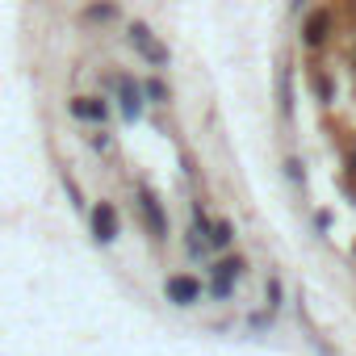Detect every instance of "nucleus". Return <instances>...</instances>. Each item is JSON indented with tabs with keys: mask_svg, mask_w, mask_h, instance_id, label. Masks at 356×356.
Here are the masks:
<instances>
[{
	"mask_svg": "<svg viewBox=\"0 0 356 356\" xmlns=\"http://www.w3.org/2000/svg\"><path fill=\"white\" fill-rule=\"evenodd\" d=\"M126 38H130V47H134V51H138L151 67H163V63H168V47H163V42H159V38H155L143 22H130Z\"/></svg>",
	"mask_w": 356,
	"mask_h": 356,
	"instance_id": "5",
	"label": "nucleus"
},
{
	"mask_svg": "<svg viewBox=\"0 0 356 356\" xmlns=\"http://www.w3.org/2000/svg\"><path fill=\"white\" fill-rule=\"evenodd\" d=\"M202 281L197 277H189V273H172V277H163V298L172 302V306H181V310H189V306H197L202 302Z\"/></svg>",
	"mask_w": 356,
	"mask_h": 356,
	"instance_id": "2",
	"label": "nucleus"
},
{
	"mask_svg": "<svg viewBox=\"0 0 356 356\" xmlns=\"http://www.w3.org/2000/svg\"><path fill=\"white\" fill-rule=\"evenodd\" d=\"M189 256H193V260H206V256H210V239H202V235L189 231Z\"/></svg>",
	"mask_w": 356,
	"mask_h": 356,
	"instance_id": "13",
	"label": "nucleus"
},
{
	"mask_svg": "<svg viewBox=\"0 0 356 356\" xmlns=\"http://www.w3.org/2000/svg\"><path fill=\"white\" fill-rule=\"evenodd\" d=\"M231 243H235V222H227V218L210 222V248H231Z\"/></svg>",
	"mask_w": 356,
	"mask_h": 356,
	"instance_id": "9",
	"label": "nucleus"
},
{
	"mask_svg": "<svg viewBox=\"0 0 356 356\" xmlns=\"http://www.w3.org/2000/svg\"><path fill=\"white\" fill-rule=\"evenodd\" d=\"M264 298H268V310H277V306H281V277H268Z\"/></svg>",
	"mask_w": 356,
	"mask_h": 356,
	"instance_id": "14",
	"label": "nucleus"
},
{
	"mask_svg": "<svg viewBox=\"0 0 356 356\" xmlns=\"http://www.w3.org/2000/svg\"><path fill=\"white\" fill-rule=\"evenodd\" d=\"M118 210H113V202H97L92 206V239L101 243V248H109L113 239H118Z\"/></svg>",
	"mask_w": 356,
	"mask_h": 356,
	"instance_id": "6",
	"label": "nucleus"
},
{
	"mask_svg": "<svg viewBox=\"0 0 356 356\" xmlns=\"http://www.w3.org/2000/svg\"><path fill=\"white\" fill-rule=\"evenodd\" d=\"M72 113H76L80 122H92V126H105V122H109V105H105L101 97H76V101H72Z\"/></svg>",
	"mask_w": 356,
	"mask_h": 356,
	"instance_id": "8",
	"label": "nucleus"
},
{
	"mask_svg": "<svg viewBox=\"0 0 356 356\" xmlns=\"http://www.w3.org/2000/svg\"><path fill=\"white\" fill-rule=\"evenodd\" d=\"M143 97H151L155 105H168V101H172V88H168L163 80H147V84H143Z\"/></svg>",
	"mask_w": 356,
	"mask_h": 356,
	"instance_id": "11",
	"label": "nucleus"
},
{
	"mask_svg": "<svg viewBox=\"0 0 356 356\" xmlns=\"http://www.w3.org/2000/svg\"><path fill=\"white\" fill-rule=\"evenodd\" d=\"M243 268H248V260H243V256H227V260H218V264L210 268V293L227 302V298L235 293V281L243 277Z\"/></svg>",
	"mask_w": 356,
	"mask_h": 356,
	"instance_id": "4",
	"label": "nucleus"
},
{
	"mask_svg": "<svg viewBox=\"0 0 356 356\" xmlns=\"http://www.w3.org/2000/svg\"><path fill=\"white\" fill-rule=\"evenodd\" d=\"M63 189H67V197H72V206H76V210H84V197H80V185L72 181V176H67V172H63Z\"/></svg>",
	"mask_w": 356,
	"mask_h": 356,
	"instance_id": "15",
	"label": "nucleus"
},
{
	"mask_svg": "<svg viewBox=\"0 0 356 356\" xmlns=\"http://www.w3.org/2000/svg\"><path fill=\"white\" fill-rule=\"evenodd\" d=\"M273 314H277V310H260V314H252V327H256V331L273 327Z\"/></svg>",
	"mask_w": 356,
	"mask_h": 356,
	"instance_id": "17",
	"label": "nucleus"
},
{
	"mask_svg": "<svg viewBox=\"0 0 356 356\" xmlns=\"http://www.w3.org/2000/svg\"><path fill=\"white\" fill-rule=\"evenodd\" d=\"M285 168H289V181H302V163H298V159H289Z\"/></svg>",
	"mask_w": 356,
	"mask_h": 356,
	"instance_id": "18",
	"label": "nucleus"
},
{
	"mask_svg": "<svg viewBox=\"0 0 356 356\" xmlns=\"http://www.w3.org/2000/svg\"><path fill=\"white\" fill-rule=\"evenodd\" d=\"M105 88H113V97H118L126 122H138V118H143V84H134L130 76H109Z\"/></svg>",
	"mask_w": 356,
	"mask_h": 356,
	"instance_id": "3",
	"label": "nucleus"
},
{
	"mask_svg": "<svg viewBox=\"0 0 356 356\" xmlns=\"http://www.w3.org/2000/svg\"><path fill=\"white\" fill-rule=\"evenodd\" d=\"M293 9H302V0H293Z\"/></svg>",
	"mask_w": 356,
	"mask_h": 356,
	"instance_id": "19",
	"label": "nucleus"
},
{
	"mask_svg": "<svg viewBox=\"0 0 356 356\" xmlns=\"http://www.w3.org/2000/svg\"><path fill=\"white\" fill-rule=\"evenodd\" d=\"M277 92H281V113L289 118V109H293V92H289V67H281V72H277Z\"/></svg>",
	"mask_w": 356,
	"mask_h": 356,
	"instance_id": "10",
	"label": "nucleus"
},
{
	"mask_svg": "<svg viewBox=\"0 0 356 356\" xmlns=\"http://www.w3.org/2000/svg\"><path fill=\"white\" fill-rule=\"evenodd\" d=\"M327 34H331V9H314L306 17V26H302V42L306 47H323Z\"/></svg>",
	"mask_w": 356,
	"mask_h": 356,
	"instance_id": "7",
	"label": "nucleus"
},
{
	"mask_svg": "<svg viewBox=\"0 0 356 356\" xmlns=\"http://www.w3.org/2000/svg\"><path fill=\"white\" fill-rule=\"evenodd\" d=\"M134 206H138V218H143L147 235H151L155 243H163V239H168V214H163L159 197H155L147 185H138V193H134Z\"/></svg>",
	"mask_w": 356,
	"mask_h": 356,
	"instance_id": "1",
	"label": "nucleus"
},
{
	"mask_svg": "<svg viewBox=\"0 0 356 356\" xmlns=\"http://www.w3.org/2000/svg\"><path fill=\"white\" fill-rule=\"evenodd\" d=\"M88 22H113L118 17V9L113 5H88V13H84Z\"/></svg>",
	"mask_w": 356,
	"mask_h": 356,
	"instance_id": "12",
	"label": "nucleus"
},
{
	"mask_svg": "<svg viewBox=\"0 0 356 356\" xmlns=\"http://www.w3.org/2000/svg\"><path fill=\"white\" fill-rule=\"evenodd\" d=\"M88 147H92V151H113V138H109L105 130H97V134H88Z\"/></svg>",
	"mask_w": 356,
	"mask_h": 356,
	"instance_id": "16",
	"label": "nucleus"
}]
</instances>
